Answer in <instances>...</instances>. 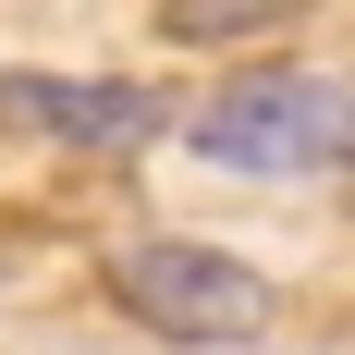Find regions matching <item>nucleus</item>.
<instances>
[{
  "label": "nucleus",
  "instance_id": "nucleus-1",
  "mask_svg": "<svg viewBox=\"0 0 355 355\" xmlns=\"http://www.w3.org/2000/svg\"><path fill=\"white\" fill-rule=\"evenodd\" d=\"M184 135L220 172H355V86H331V73H245Z\"/></svg>",
  "mask_w": 355,
  "mask_h": 355
},
{
  "label": "nucleus",
  "instance_id": "nucleus-3",
  "mask_svg": "<svg viewBox=\"0 0 355 355\" xmlns=\"http://www.w3.org/2000/svg\"><path fill=\"white\" fill-rule=\"evenodd\" d=\"M0 123L62 135V147H147L159 98L147 86H86V73H0Z\"/></svg>",
  "mask_w": 355,
  "mask_h": 355
},
{
  "label": "nucleus",
  "instance_id": "nucleus-2",
  "mask_svg": "<svg viewBox=\"0 0 355 355\" xmlns=\"http://www.w3.org/2000/svg\"><path fill=\"white\" fill-rule=\"evenodd\" d=\"M110 294L135 306L159 343H257V331L282 319V294L257 282L245 257H220V245H184V233H147V245L110 257Z\"/></svg>",
  "mask_w": 355,
  "mask_h": 355
}]
</instances>
